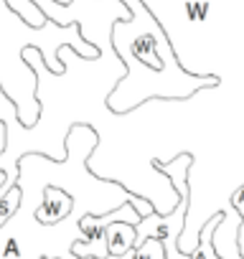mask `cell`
I'll list each match as a JSON object with an SVG mask.
<instances>
[{
    "mask_svg": "<svg viewBox=\"0 0 244 259\" xmlns=\"http://www.w3.org/2000/svg\"><path fill=\"white\" fill-rule=\"evenodd\" d=\"M133 18L114 21L112 26V49L122 59L125 76L114 89H125L130 84H140L143 92L138 104L160 97V99H188L198 89L219 87V76L214 74H191L178 64V56L160 28L158 18L148 11L143 0H125Z\"/></svg>",
    "mask_w": 244,
    "mask_h": 259,
    "instance_id": "1",
    "label": "cell"
},
{
    "mask_svg": "<svg viewBox=\"0 0 244 259\" xmlns=\"http://www.w3.org/2000/svg\"><path fill=\"white\" fill-rule=\"evenodd\" d=\"M71 211H74V201H71V196L64 188H59V186H44L41 201H38L33 216H36L38 224L54 226V224L66 221L71 216Z\"/></svg>",
    "mask_w": 244,
    "mask_h": 259,
    "instance_id": "2",
    "label": "cell"
},
{
    "mask_svg": "<svg viewBox=\"0 0 244 259\" xmlns=\"http://www.w3.org/2000/svg\"><path fill=\"white\" fill-rule=\"evenodd\" d=\"M104 239H107V251L114 254V256H122L135 246V226L122 224V221L107 224L104 226Z\"/></svg>",
    "mask_w": 244,
    "mask_h": 259,
    "instance_id": "3",
    "label": "cell"
},
{
    "mask_svg": "<svg viewBox=\"0 0 244 259\" xmlns=\"http://www.w3.org/2000/svg\"><path fill=\"white\" fill-rule=\"evenodd\" d=\"M6 6H8L11 13H16L31 28H44L49 23V18L41 13V8L33 3V0H6Z\"/></svg>",
    "mask_w": 244,
    "mask_h": 259,
    "instance_id": "4",
    "label": "cell"
},
{
    "mask_svg": "<svg viewBox=\"0 0 244 259\" xmlns=\"http://www.w3.org/2000/svg\"><path fill=\"white\" fill-rule=\"evenodd\" d=\"M219 219H221V213H214V216H209V219L204 221L201 234H198V244H196V249L188 254L191 259H221V256L214 251V244H211V236H214V229H216Z\"/></svg>",
    "mask_w": 244,
    "mask_h": 259,
    "instance_id": "5",
    "label": "cell"
},
{
    "mask_svg": "<svg viewBox=\"0 0 244 259\" xmlns=\"http://www.w3.org/2000/svg\"><path fill=\"white\" fill-rule=\"evenodd\" d=\"M21 201H23V191H21V186L16 183L3 198H0V226L8 224V221L16 216V211L21 208Z\"/></svg>",
    "mask_w": 244,
    "mask_h": 259,
    "instance_id": "6",
    "label": "cell"
},
{
    "mask_svg": "<svg viewBox=\"0 0 244 259\" xmlns=\"http://www.w3.org/2000/svg\"><path fill=\"white\" fill-rule=\"evenodd\" d=\"M128 254H130V259H166L163 241H158V239H145L143 244L133 246Z\"/></svg>",
    "mask_w": 244,
    "mask_h": 259,
    "instance_id": "7",
    "label": "cell"
},
{
    "mask_svg": "<svg viewBox=\"0 0 244 259\" xmlns=\"http://www.w3.org/2000/svg\"><path fill=\"white\" fill-rule=\"evenodd\" d=\"M84 259H97V256H84ZM104 259H130V254H122V256H114V254H107Z\"/></svg>",
    "mask_w": 244,
    "mask_h": 259,
    "instance_id": "8",
    "label": "cell"
},
{
    "mask_svg": "<svg viewBox=\"0 0 244 259\" xmlns=\"http://www.w3.org/2000/svg\"><path fill=\"white\" fill-rule=\"evenodd\" d=\"M6 183V170H0V186Z\"/></svg>",
    "mask_w": 244,
    "mask_h": 259,
    "instance_id": "9",
    "label": "cell"
}]
</instances>
